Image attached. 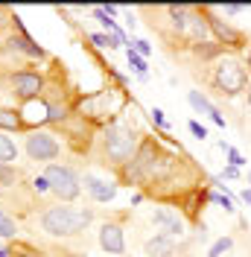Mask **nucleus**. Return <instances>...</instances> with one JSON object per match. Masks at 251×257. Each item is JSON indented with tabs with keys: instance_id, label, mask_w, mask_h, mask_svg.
I'll return each instance as SVG.
<instances>
[{
	"instance_id": "obj_1",
	"label": "nucleus",
	"mask_w": 251,
	"mask_h": 257,
	"mask_svg": "<svg viewBox=\"0 0 251 257\" xmlns=\"http://www.w3.org/2000/svg\"><path fill=\"white\" fill-rule=\"evenodd\" d=\"M94 219V213L85 208H67V205H56L41 213V228L50 237H73L79 231H85Z\"/></svg>"
},
{
	"instance_id": "obj_2",
	"label": "nucleus",
	"mask_w": 251,
	"mask_h": 257,
	"mask_svg": "<svg viewBox=\"0 0 251 257\" xmlns=\"http://www.w3.org/2000/svg\"><path fill=\"white\" fill-rule=\"evenodd\" d=\"M102 144H105V155L111 164H129L138 152V135L123 126H111Z\"/></svg>"
},
{
	"instance_id": "obj_3",
	"label": "nucleus",
	"mask_w": 251,
	"mask_h": 257,
	"mask_svg": "<svg viewBox=\"0 0 251 257\" xmlns=\"http://www.w3.org/2000/svg\"><path fill=\"white\" fill-rule=\"evenodd\" d=\"M44 178H47V184H50V190L56 193L62 202H73L79 196V178L76 173L70 170V167H62V164H50L47 167V173H44Z\"/></svg>"
},
{
	"instance_id": "obj_4",
	"label": "nucleus",
	"mask_w": 251,
	"mask_h": 257,
	"mask_svg": "<svg viewBox=\"0 0 251 257\" xmlns=\"http://www.w3.org/2000/svg\"><path fill=\"white\" fill-rule=\"evenodd\" d=\"M245 82H248V73L236 59H222L216 64V85L222 88V94H239Z\"/></svg>"
},
{
	"instance_id": "obj_5",
	"label": "nucleus",
	"mask_w": 251,
	"mask_h": 257,
	"mask_svg": "<svg viewBox=\"0 0 251 257\" xmlns=\"http://www.w3.org/2000/svg\"><path fill=\"white\" fill-rule=\"evenodd\" d=\"M24 149H27V155L32 161H53V158H59V152H62L59 141L53 135H47V132H32L27 138V144H24Z\"/></svg>"
},
{
	"instance_id": "obj_6",
	"label": "nucleus",
	"mask_w": 251,
	"mask_h": 257,
	"mask_svg": "<svg viewBox=\"0 0 251 257\" xmlns=\"http://www.w3.org/2000/svg\"><path fill=\"white\" fill-rule=\"evenodd\" d=\"M9 82H12V94L21 96L24 102L38 99V94L44 91V79L38 73H32V70H18V73H12Z\"/></svg>"
},
{
	"instance_id": "obj_7",
	"label": "nucleus",
	"mask_w": 251,
	"mask_h": 257,
	"mask_svg": "<svg viewBox=\"0 0 251 257\" xmlns=\"http://www.w3.org/2000/svg\"><path fill=\"white\" fill-rule=\"evenodd\" d=\"M99 245L108 251V254H126V237L123 228L117 222H105L99 228Z\"/></svg>"
},
{
	"instance_id": "obj_8",
	"label": "nucleus",
	"mask_w": 251,
	"mask_h": 257,
	"mask_svg": "<svg viewBox=\"0 0 251 257\" xmlns=\"http://www.w3.org/2000/svg\"><path fill=\"white\" fill-rule=\"evenodd\" d=\"M152 222H155L167 237H181V234H184V222H181V216H178L175 210H170V208H158L155 213H152Z\"/></svg>"
},
{
	"instance_id": "obj_9",
	"label": "nucleus",
	"mask_w": 251,
	"mask_h": 257,
	"mask_svg": "<svg viewBox=\"0 0 251 257\" xmlns=\"http://www.w3.org/2000/svg\"><path fill=\"white\" fill-rule=\"evenodd\" d=\"M85 187H88V193L94 196L96 202H111L117 196L114 184H108V181H102V178H96V176H85Z\"/></svg>"
},
{
	"instance_id": "obj_10",
	"label": "nucleus",
	"mask_w": 251,
	"mask_h": 257,
	"mask_svg": "<svg viewBox=\"0 0 251 257\" xmlns=\"http://www.w3.org/2000/svg\"><path fill=\"white\" fill-rule=\"evenodd\" d=\"M143 251H146V257H170L175 251V240L167 237V234H158L152 240H146Z\"/></svg>"
},
{
	"instance_id": "obj_11",
	"label": "nucleus",
	"mask_w": 251,
	"mask_h": 257,
	"mask_svg": "<svg viewBox=\"0 0 251 257\" xmlns=\"http://www.w3.org/2000/svg\"><path fill=\"white\" fill-rule=\"evenodd\" d=\"M187 102H190V105H193V108H196L199 114H207V117H210V120H213L216 126H225V120H222V114L216 111V108L210 105V99H207V96H202L199 91H190V94H187Z\"/></svg>"
},
{
	"instance_id": "obj_12",
	"label": "nucleus",
	"mask_w": 251,
	"mask_h": 257,
	"mask_svg": "<svg viewBox=\"0 0 251 257\" xmlns=\"http://www.w3.org/2000/svg\"><path fill=\"white\" fill-rule=\"evenodd\" d=\"M18 128H27L21 111H15V108H0V132H18Z\"/></svg>"
},
{
	"instance_id": "obj_13",
	"label": "nucleus",
	"mask_w": 251,
	"mask_h": 257,
	"mask_svg": "<svg viewBox=\"0 0 251 257\" xmlns=\"http://www.w3.org/2000/svg\"><path fill=\"white\" fill-rule=\"evenodd\" d=\"M207 24L213 27V32L219 35L222 41H228V44H239V32H234L228 24H222L219 18H210V15H207Z\"/></svg>"
},
{
	"instance_id": "obj_14",
	"label": "nucleus",
	"mask_w": 251,
	"mask_h": 257,
	"mask_svg": "<svg viewBox=\"0 0 251 257\" xmlns=\"http://www.w3.org/2000/svg\"><path fill=\"white\" fill-rule=\"evenodd\" d=\"M18 158V146L12 138H6L3 132H0V164H15Z\"/></svg>"
},
{
	"instance_id": "obj_15",
	"label": "nucleus",
	"mask_w": 251,
	"mask_h": 257,
	"mask_svg": "<svg viewBox=\"0 0 251 257\" xmlns=\"http://www.w3.org/2000/svg\"><path fill=\"white\" fill-rule=\"evenodd\" d=\"M18 234V225H15V219H9L3 210H0V237H6V240H12Z\"/></svg>"
},
{
	"instance_id": "obj_16",
	"label": "nucleus",
	"mask_w": 251,
	"mask_h": 257,
	"mask_svg": "<svg viewBox=\"0 0 251 257\" xmlns=\"http://www.w3.org/2000/svg\"><path fill=\"white\" fill-rule=\"evenodd\" d=\"M12 44H18V50H24V53H30V56H44V50H41V47H35V44H32V41L27 38V35H18V38L12 41Z\"/></svg>"
},
{
	"instance_id": "obj_17",
	"label": "nucleus",
	"mask_w": 251,
	"mask_h": 257,
	"mask_svg": "<svg viewBox=\"0 0 251 257\" xmlns=\"http://www.w3.org/2000/svg\"><path fill=\"white\" fill-rule=\"evenodd\" d=\"M91 41H94L96 47H120V44H123L120 38H114V35H102V32H94Z\"/></svg>"
},
{
	"instance_id": "obj_18",
	"label": "nucleus",
	"mask_w": 251,
	"mask_h": 257,
	"mask_svg": "<svg viewBox=\"0 0 251 257\" xmlns=\"http://www.w3.org/2000/svg\"><path fill=\"white\" fill-rule=\"evenodd\" d=\"M9 257H47V254H41L38 248H32V245H27V242H18Z\"/></svg>"
},
{
	"instance_id": "obj_19",
	"label": "nucleus",
	"mask_w": 251,
	"mask_h": 257,
	"mask_svg": "<svg viewBox=\"0 0 251 257\" xmlns=\"http://www.w3.org/2000/svg\"><path fill=\"white\" fill-rule=\"evenodd\" d=\"M129 64H132V67L141 73V79H146V62H143V59L138 56V53H135V50H129Z\"/></svg>"
},
{
	"instance_id": "obj_20",
	"label": "nucleus",
	"mask_w": 251,
	"mask_h": 257,
	"mask_svg": "<svg viewBox=\"0 0 251 257\" xmlns=\"http://www.w3.org/2000/svg\"><path fill=\"white\" fill-rule=\"evenodd\" d=\"M18 181V173L9 167V164H0V184H15Z\"/></svg>"
},
{
	"instance_id": "obj_21",
	"label": "nucleus",
	"mask_w": 251,
	"mask_h": 257,
	"mask_svg": "<svg viewBox=\"0 0 251 257\" xmlns=\"http://www.w3.org/2000/svg\"><path fill=\"white\" fill-rule=\"evenodd\" d=\"M228 248H231V237H222V240L213 242V248H210V254L207 257H219L222 251H228Z\"/></svg>"
},
{
	"instance_id": "obj_22",
	"label": "nucleus",
	"mask_w": 251,
	"mask_h": 257,
	"mask_svg": "<svg viewBox=\"0 0 251 257\" xmlns=\"http://www.w3.org/2000/svg\"><path fill=\"white\" fill-rule=\"evenodd\" d=\"M132 44H135V53H138V56H149V41H143V38H138V41H132Z\"/></svg>"
},
{
	"instance_id": "obj_23",
	"label": "nucleus",
	"mask_w": 251,
	"mask_h": 257,
	"mask_svg": "<svg viewBox=\"0 0 251 257\" xmlns=\"http://www.w3.org/2000/svg\"><path fill=\"white\" fill-rule=\"evenodd\" d=\"M228 158H231V167H239V164H242V155H239L236 149H231V146H228Z\"/></svg>"
},
{
	"instance_id": "obj_24",
	"label": "nucleus",
	"mask_w": 251,
	"mask_h": 257,
	"mask_svg": "<svg viewBox=\"0 0 251 257\" xmlns=\"http://www.w3.org/2000/svg\"><path fill=\"white\" fill-rule=\"evenodd\" d=\"M213 202H216V205H222L225 210H234V208H231V199H228V196H219V193H216V196H213Z\"/></svg>"
},
{
	"instance_id": "obj_25",
	"label": "nucleus",
	"mask_w": 251,
	"mask_h": 257,
	"mask_svg": "<svg viewBox=\"0 0 251 257\" xmlns=\"http://www.w3.org/2000/svg\"><path fill=\"white\" fill-rule=\"evenodd\" d=\"M190 132H193V135H196V138H207V132H204V128L199 126V123H196V120H193V123H190Z\"/></svg>"
},
{
	"instance_id": "obj_26",
	"label": "nucleus",
	"mask_w": 251,
	"mask_h": 257,
	"mask_svg": "<svg viewBox=\"0 0 251 257\" xmlns=\"http://www.w3.org/2000/svg\"><path fill=\"white\" fill-rule=\"evenodd\" d=\"M35 187H38V193H44V190H50L47 178H38V181H35Z\"/></svg>"
},
{
	"instance_id": "obj_27",
	"label": "nucleus",
	"mask_w": 251,
	"mask_h": 257,
	"mask_svg": "<svg viewBox=\"0 0 251 257\" xmlns=\"http://www.w3.org/2000/svg\"><path fill=\"white\" fill-rule=\"evenodd\" d=\"M152 120H155V123H164V111H161V108H155V111H152Z\"/></svg>"
},
{
	"instance_id": "obj_28",
	"label": "nucleus",
	"mask_w": 251,
	"mask_h": 257,
	"mask_svg": "<svg viewBox=\"0 0 251 257\" xmlns=\"http://www.w3.org/2000/svg\"><path fill=\"white\" fill-rule=\"evenodd\" d=\"M242 202H248L251 205V190H242Z\"/></svg>"
},
{
	"instance_id": "obj_29",
	"label": "nucleus",
	"mask_w": 251,
	"mask_h": 257,
	"mask_svg": "<svg viewBox=\"0 0 251 257\" xmlns=\"http://www.w3.org/2000/svg\"><path fill=\"white\" fill-rule=\"evenodd\" d=\"M62 257H85V254H73V251H64Z\"/></svg>"
},
{
	"instance_id": "obj_30",
	"label": "nucleus",
	"mask_w": 251,
	"mask_h": 257,
	"mask_svg": "<svg viewBox=\"0 0 251 257\" xmlns=\"http://www.w3.org/2000/svg\"><path fill=\"white\" fill-rule=\"evenodd\" d=\"M245 62H248V67H251V50H248V56H245Z\"/></svg>"
},
{
	"instance_id": "obj_31",
	"label": "nucleus",
	"mask_w": 251,
	"mask_h": 257,
	"mask_svg": "<svg viewBox=\"0 0 251 257\" xmlns=\"http://www.w3.org/2000/svg\"><path fill=\"white\" fill-rule=\"evenodd\" d=\"M248 105H251V91H248Z\"/></svg>"
},
{
	"instance_id": "obj_32",
	"label": "nucleus",
	"mask_w": 251,
	"mask_h": 257,
	"mask_svg": "<svg viewBox=\"0 0 251 257\" xmlns=\"http://www.w3.org/2000/svg\"><path fill=\"white\" fill-rule=\"evenodd\" d=\"M248 184H251V173H248Z\"/></svg>"
},
{
	"instance_id": "obj_33",
	"label": "nucleus",
	"mask_w": 251,
	"mask_h": 257,
	"mask_svg": "<svg viewBox=\"0 0 251 257\" xmlns=\"http://www.w3.org/2000/svg\"><path fill=\"white\" fill-rule=\"evenodd\" d=\"M0 248H3V245H0Z\"/></svg>"
}]
</instances>
